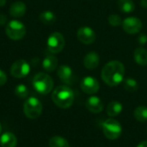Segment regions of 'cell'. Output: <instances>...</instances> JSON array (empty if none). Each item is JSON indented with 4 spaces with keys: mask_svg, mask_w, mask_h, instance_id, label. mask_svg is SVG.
I'll return each instance as SVG.
<instances>
[{
    "mask_svg": "<svg viewBox=\"0 0 147 147\" xmlns=\"http://www.w3.org/2000/svg\"><path fill=\"white\" fill-rule=\"evenodd\" d=\"M15 94L16 96L20 98H26L28 95V90L26 85L24 84H18L15 88Z\"/></svg>",
    "mask_w": 147,
    "mask_h": 147,
    "instance_id": "obj_25",
    "label": "cell"
},
{
    "mask_svg": "<svg viewBox=\"0 0 147 147\" xmlns=\"http://www.w3.org/2000/svg\"><path fill=\"white\" fill-rule=\"evenodd\" d=\"M58 59L53 54L47 55L42 61V67L47 71H53L58 66Z\"/></svg>",
    "mask_w": 147,
    "mask_h": 147,
    "instance_id": "obj_16",
    "label": "cell"
},
{
    "mask_svg": "<svg viewBox=\"0 0 147 147\" xmlns=\"http://www.w3.org/2000/svg\"><path fill=\"white\" fill-rule=\"evenodd\" d=\"M119 9L123 13H131L134 10L135 5L132 0H118Z\"/></svg>",
    "mask_w": 147,
    "mask_h": 147,
    "instance_id": "obj_21",
    "label": "cell"
},
{
    "mask_svg": "<svg viewBox=\"0 0 147 147\" xmlns=\"http://www.w3.org/2000/svg\"><path fill=\"white\" fill-rule=\"evenodd\" d=\"M103 134L109 140H117L122 133V127L121 123L114 119H108L102 124Z\"/></svg>",
    "mask_w": 147,
    "mask_h": 147,
    "instance_id": "obj_6",
    "label": "cell"
},
{
    "mask_svg": "<svg viewBox=\"0 0 147 147\" xmlns=\"http://www.w3.org/2000/svg\"><path fill=\"white\" fill-rule=\"evenodd\" d=\"M122 104L117 101L111 102L107 107V114L111 117H115L119 115L122 111Z\"/></svg>",
    "mask_w": 147,
    "mask_h": 147,
    "instance_id": "obj_19",
    "label": "cell"
},
{
    "mask_svg": "<svg viewBox=\"0 0 147 147\" xmlns=\"http://www.w3.org/2000/svg\"><path fill=\"white\" fill-rule=\"evenodd\" d=\"M24 115L29 119H36L42 113V104L36 97H29L23 105Z\"/></svg>",
    "mask_w": 147,
    "mask_h": 147,
    "instance_id": "obj_5",
    "label": "cell"
},
{
    "mask_svg": "<svg viewBox=\"0 0 147 147\" xmlns=\"http://www.w3.org/2000/svg\"><path fill=\"white\" fill-rule=\"evenodd\" d=\"M30 72V65L24 59L15 61L10 67V74L16 78H23Z\"/></svg>",
    "mask_w": 147,
    "mask_h": 147,
    "instance_id": "obj_8",
    "label": "cell"
},
{
    "mask_svg": "<svg viewBox=\"0 0 147 147\" xmlns=\"http://www.w3.org/2000/svg\"><path fill=\"white\" fill-rule=\"evenodd\" d=\"M80 87L84 93L88 95H93L99 90L100 84H99V82L95 78L85 77L81 81Z\"/></svg>",
    "mask_w": 147,
    "mask_h": 147,
    "instance_id": "obj_11",
    "label": "cell"
},
{
    "mask_svg": "<svg viewBox=\"0 0 147 147\" xmlns=\"http://www.w3.org/2000/svg\"><path fill=\"white\" fill-rule=\"evenodd\" d=\"M0 145L2 147H16L17 145L16 137L12 133L6 132L0 137Z\"/></svg>",
    "mask_w": 147,
    "mask_h": 147,
    "instance_id": "obj_17",
    "label": "cell"
},
{
    "mask_svg": "<svg viewBox=\"0 0 147 147\" xmlns=\"http://www.w3.org/2000/svg\"><path fill=\"white\" fill-rule=\"evenodd\" d=\"M140 3H141L143 8H146L147 7V0H142Z\"/></svg>",
    "mask_w": 147,
    "mask_h": 147,
    "instance_id": "obj_31",
    "label": "cell"
},
{
    "mask_svg": "<svg viewBox=\"0 0 147 147\" xmlns=\"http://www.w3.org/2000/svg\"><path fill=\"white\" fill-rule=\"evenodd\" d=\"M108 21H109V24L111 26H114V27H117V26L121 25V16L119 15H116V14H111L109 16Z\"/></svg>",
    "mask_w": 147,
    "mask_h": 147,
    "instance_id": "obj_26",
    "label": "cell"
},
{
    "mask_svg": "<svg viewBox=\"0 0 147 147\" xmlns=\"http://www.w3.org/2000/svg\"><path fill=\"white\" fill-rule=\"evenodd\" d=\"M7 82V75L0 69V86H3Z\"/></svg>",
    "mask_w": 147,
    "mask_h": 147,
    "instance_id": "obj_27",
    "label": "cell"
},
{
    "mask_svg": "<svg viewBox=\"0 0 147 147\" xmlns=\"http://www.w3.org/2000/svg\"><path fill=\"white\" fill-rule=\"evenodd\" d=\"M52 99L59 108L68 109L74 102V93L70 87L66 85H60L53 90Z\"/></svg>",
    "mask_w": 147,
    "mask_h": 147,
    "instance_id": "obj_2",
    "label": "cell"
},
{
    "mask_svg": "<svg viewBox=\"0 0 147 147\" xmlns=\"http://www.w3.org/2000/svg\"><path fill=\"white\" fill-rule=\"evenodd\" d=\"M86 109L91 113L98 114L102 111L103 103L99 97L93 96L86 101Z\"/></svg>",
    "mask_w": 147,
    "mask_h": 147,
    "instance_id": "obj_13",
    "label": "cell"
},
{
    "mask_svg": "<svg viewBox=\"0 0 147 147\" xmlns=\"http://www.w3.org/2000/svg\"><path fill=\"white\" fill-rule=\"evenodd\" d=\"M137 147H147V140L142 141L141 143H140Z\"/></svg>",
    "mask_w": 147,
    "mask_h": 147,
    "instance_id": "obj_30",
    "label": "cell"
},
{
    "mask_svg": "<svg viewBox=\"0 0 147 147\" xmlns=\"http://www.w3.org/2000/svg\"><path fill=\"white\" fill-rule=\"evenodd\" d=\"M142 26L143 24L140 19L134 16L127 17L122 22V27L124 31L129 34H138L142 29Z\"/></svg>",
    "mask_w": 147,
    "mask_h": 147,
    "instance_id": "obj_9",
    "label": "cell"
},
{
    "mask_svg": "<svg viewBox=\"0 0 147 147\" xmlns=\"http://www.w3.org/2000/svg\"><path fill=\"white\" fill-rule=\"evenodd\" d=\"M100 64V57L96 52L87 53L84 59V65L88 70H94L97 68Z\"/></svg>",
    "mask_w": 147,
    "mask_h": 147,
    "instance_id": "obj_14",
    "label": "cell"
},
{
    "mask_svg": "<svg viewBox=\"0 0 147 147\" xmlns=\"http://www.w3.org/2000/svg\"><path fill=\"white\" fill-rule=\"evenodd\" d=\"M5 33L9 39L13 40H19L25 36L26 27L20 21L12 20L7 23L5 28Z\"/></svg>",
    "mask_w": 147,
    "mask_h": 147,
    "instance_id": "obj_4",
    "label": "cell"
},
{
    "mask_svg": "<svg viewBox=\"0 0 147 147\" xmlns=\"http://www.w3.org/2000/svg\"><path fill=\"white\" fill-rule=\"evenodd\" d=\"M1 132H2V126H1V123H0V134H1Z\"/></svg>",
    "mask_w": 147,
    "mask_h": 147,
    "instance_id": "obj_33",
    "label": "cell"
},
{
    "mask_svg": "<svg viewBox=\"0 0 147 147\" xmlns=\"http://www.w3.org/2000/svg\"><path fill=\"white\" fill-rule=\"evenodd\" d=\"M27 10L26 4L23 2L16 1L11 4L9 8V14L14 17H22L25 15Z\"/></svg>",
    "mask_w": 147,
    "mask_h": 147,
    "instance_id": "obj_15",
    "label": "cell"
},
{
    "mask_svg": "<svg viewBox=\"0 0 147 147\" xmlns=\"http://www.w3.org/2000/svg\"><path fill=\"white\" fill-rule=\"evenodd\" d=\"M65 45V38L62 34L59 32H54L51 34L47 40V49L50 53L55 54L60 53Z\"/></svg>",
    "mask_w": 147,
    "mask_h": 147,
    "instance_id": "obj_7",
    "label": "cell"
},
{
    "mask_svg": "<svg viewBox=\"0 0 147 147\" xmlns=\"http://www.w3.org/2000/svg\"><path fill=\"white\" fill-rule=\"evenodd\" d=\"M39 20L45 25H51L56 22V16L53 12L50 10H46L40 14Z\"/></svg>",
    "mask_w": 147,
    "mask_h": 147,
    "instance_id": "obj_20",
    "label": "cell"
},
{
    "mask_svg": "<svg viewBox=\"0 0 147 147\" xmlns=\"http://www.w3.org/2000/svg\"><path fill=\"white\" fill-rule=\"evenodd\" d=\"M134 118L140 122L147 121V108L146 106H139L134 109Z\"/></svg>",
    "mask_w": 147,
    "mask_h": 147,
    "instance_id": "obj_22",
    "label": "cell"
},
{
    "mask_svg": "<svg viewBox=\"0 0 147 147\" xmlns=\"http://www.w3.org/2000/svg\"><path fill=\"white\" fill-rule=\"evenodd\" d=\"M77 36L78 40L85 45H90L95 42L96 40V33L95 31L90 28V27H81L78 32H77Z\"/></svg>",
    "mask_w": 147,
    "mask_h": 147,
    "instance_id": "obj_10",
    "label": "cell"
},
{
    "mask_svg": "<svg viewBox=\"0 0 147 147\" xmlns=\"http://www.w3.org/2000/svg\"><path fill=\"white\" fill-rule=\"evenodd\" d=\"M123 87L124 89L130 92V93H134L135 91L138 90L139 89V84L138 82L134 79V78H126L123 82Z\"/></svg>",
    "mask_w": 147,
    "mask_h": 147,
    "instance_id": "obj_23",
    "label": "cell"
},
{
    "mask_svg": "<svg viewBox=\"0 0 147 147\" xmlns=\"http://www.w3.org/2000/svg\"><path fill=\"white\" fill-rule=\"evenodd\" d=\"M5 3H6V0H0V7L4 6Z\"/></svg>",
    "mask_w": 147,
    "mask_h": 147,
    "instance_id": "obj_32",
    "label": "cell"
},
{
    "mask_svg": "<svg viewBox=\"0 0 147 147\" xmlns=\"http://www.w3.org/2000/svg\"><path fill=\"white\" fill-rule=\"evenodd\" d=\"M33 87L40 95H47L53 88V80L47 73L40 72L33 79Z\"/></svg>",
    "mask_w": 147,
    "mask_h": 147,
    "instance_id": "obj_3",
    "label": "cell"
},
{
    "mask_svg": "<svg viewBox=\"0 0 147 147\" xmlns=\"http://www.w3.org/2000/svg\"><path fill=\"white\" fill-rule=\"evenodd\" d=\"M135 62L142 66L147 65V50L143 47H137L134 52Z\"/></svg>",
    "mask_w": 147,
    "mask_h": 147,
    "instance_id": "obj_18",
    "label": "cell"
},
{
    "mask_svg": "<svg viewBox=\"0 0 147 147\" xmlns=\"http://www.w3.org/2000/svg\"><path fill=\"white\" fill-rule=\"evenodd\" d=\"M49 147H70L68 141L59 136H54L49 140Z\"/></svg>",
    "mask_w": 147,
    "mask_h": 147,
    "instance_id": "obj_24",
    "label": "cell"
},
{
    "mask_svg": "<svg viewBox=\"0 0 147 147\" xmlns=\"http://www.w3.org/2000/svg\"><path fill=\"white\" fill-rule=\"evenodd\" d=\"M139 43L141 45H145L147 43V35L146 34H140L138 37Z\"/></svg>",
    "mask_w": 147,
    "mask_h": 147,
    "instance_id": "obj_28",
    "label": "cell"
},
{
    "mask_svg": "<svg viewBox=\"0 0 147 147\" xmlns=\"http://www.w3.org/2000/svg\"><path fill=\"white\" fill-rule=\"evenodd\" d=\"M7 22V16L4 14H0V25H4Z\"/></svg>",
    "mask_w": 147,
    "mask_h": 147,
    "instance_id": "obj_29",
    "label": "cell"
},
{
    "mask_svg": "<svg viewBox=\"0 0 147 147\" xmlns=\"http://www.w3.org/2000/svg\"><path fill=\"white\" fill-rule=\"evenodd\" d=\"M125 75V66L118 60H112L107 63L102 70V78L109 86L115 87L120 84Z\"/></svg>",
    "mask_w": 147,
    "mask_h": 147,
    "instance_id": "obj_1",
    "label": "cell"
},
{
    "mask_svg": "<svg viewBox=\"0 0 147 147\" xmlns=\"http://www.w3.org/2000/svg\"><path fill=\"white\" fill-rule=\"evenodd\" d=\"M58 77L59 79L66 84H71L74 81V74L71 68L68 65H60L58 69Z\"/></svg>",
    "mask_w": 147,
    "mask_h": 147,
    "instance_id": "obj_12",
    "label": "cell"
}]
</instances>
